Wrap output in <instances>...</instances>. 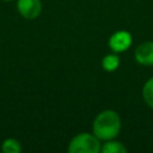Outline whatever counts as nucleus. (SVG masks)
Here are the masks:
<instances>
[{
  "label": "nucleus",
  "instance_id": "obj_1",
  "mask_svg": "<svg viewBox=\"0 0 153 153\" xmlns=\"http://www.w3.org/2000/svg\"><path fill=\"white\" fill-rule=\"evenodd\" d=\"M121 130V118L114 110H104L93 121L92 131L99 140H112Z\"/></svg>",
  "mask_w": 153,
  "mask_h": 153
},
{
  "label": "nucleus",
  "instance_id": "obj_2",
  "mask_svg": "<svg viewBox=\"0 0 153 153\" xmlns=\"http://www.w3.org/2000/svg\"><path fill=\"white\" fill-rule=\"evenodd\" d=\"M100 140L94 134L88 133H80L75 135L68 145L69 153H98L100 152Z\"/></svg>",
  "mask_w": 153,
  "mask_h": 153
},
{
  "label": "nucleus",
  "instance_id": "obj_3",
  "mask_svg": "<svg viewBox=\"0 0 153 153\" xmlns=\"http://www.w3.org/2000/svg\"><path fill=\"white\" fill-rule=\"evenodd\" d=\"M17 10L25 19H36L42 12L41 0H17Z\"/></svg>",
  "mask_w": 153,
  "mask_h": 153
},
{
  "label": "nucleus",
  "instance_id": "obj_4",
  "mask_svg": "<svg viewBox=\"0 0 153 153\" xmlns=\"http://www.w3.org/2000/svg\"><path fill=\"white\" fill-rule=\"evenodd\" d=\"M131 45V35L128 31H117L109 38V47L115 53H122Z\"/></svg>",
  "mask_w": 153,
  "mask_h": 153
},
{
  "label": "nucleus",
  "instance_id": "obj_5",
  "mask_svg": "<svg viewBox=\"0 0 153 153\" xmlns=\"http://www.w3.org/2000/svg\"><path fill=\"white\" fill-rule=\"evenodd\" d=\"M135 60L142 66H153V42L148 41L137 45L134 53Z\"/></svg>",
  "mask_w": 153,
  "mask_h": 153
},
{
  "label": "nucleus",
  "instance_id": "obj_6",
  "mask_svg": "<svg viewBox=\"0 0 153 153\" xmlns=\"http://www.w3.org/2000/svg\"><path fill=\"white\" fill-rule=\"evenodd\" d=\"M1 152L2 153H20L22 152V145L17 139L8 137V139L2 141Z\"/></svg>",
  "mask_w": 153,
  "mask_h": 153
},
{
  "label": "nucleus",
  "instance_id": "obj_7",
  "mask_svg": "<svg viewBox=\"0 0 153 153\" xmlns=\"http://www.w3.org/2000/svg\"><path fill=\"white\" fill-rule=\"evenodd\" d=\"M100 152H103V153H124V152H127V148L120 141L108 140L104 145H102Z\"/></svg>",
  "mask_w": 153,
  "mask_h": 153
},
{
  "label": "nucleus",
  "instance_id": "obj_8",
  "mask_svg": "<svg viewBox=\"0 0 153 153\" xmlns=\"http://www.w3.org/2000/svg\"><path fill=\"white\" fill-rule=\"evenodd\" d=\"M120 66V57L116 54H109L103 57L102 60V67L106 72H114Z\"/></svg>",
  "mask_w": 153,
  "mask_h": 153
},
{
  "label": "nucleus",
  "instance_id": "obj_9",
  "mask_svg": "<svg viewBox=\"0 0 153 153\" xmlns=\"http://www.w3.org/2000/svg\"><path fill=\"white\" fill-rule=\"evenodd\" d=\"M142 97H143V100L146 102V104L151 109H153V78L148 79L146 81V84L143 85Z\"/></svg>",
  "mask_w": 153,
  "mask_h": 153
},
{
  "label": "nucleus",
  "instance_id": "obj_10",
  "mask_svg": "<svg viewBox=\"0 0 153 153\" xmlns=\"http://www.w3.org/2000/svg\"><path fill=\"white\" fill-rule=\"evenodd\" d=\"M2 1H12V0H2Z\"/></svg>",
  "mask_w": 153,
  "mask_h": 153
}]
</instances>
